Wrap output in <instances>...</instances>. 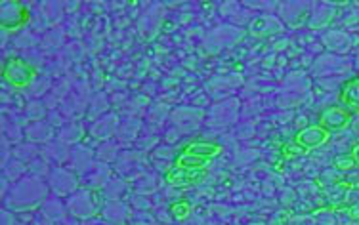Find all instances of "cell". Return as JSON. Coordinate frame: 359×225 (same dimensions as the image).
<instances>
[{
	"label": "cell",
	"mask_w": 359,
	"mask_h": 225,
	"mask_svg": "<svg viewBox=\"0 0 359 225\" xmlns=\"http://www.w3.org/2000/svg\"><path fill=\"white\" fill-rule=\"evenodd\" d=\"M340 102L344 103L348 109L359 113V79L348 81L340 90Z\"/></svg>",
	"instance_id": "52a82bcc"
},
{
	"label": "cell",
	"mask_w": 359,
	"mask_h": 225,
	"mask_svg": "<svg viewBox=\"0 0 359 225\" xmlns=\"http://www.w3.org/2000/svg\"><path fill=\"white\" fill-rule=\"evenodd\" d=\"M329 137H331V132H329V130L323 128L321 124H311V126H306V128L298 130L297 136H294V142H297L300 147H304L306 151H311L327 144Z\"/></svg>",
	"instance_id": "3957f363"
},
{
	"label": "cell",
	"mask_w": 359,
	"mask_h": 225,
	"mask_svg": "<svg viewBox=\"0 0 359 225\" xmlns=\"http://www.w3.org/2000/svg\"><path fill=\"white\" fill-rule=\"evenodd\" d=\"M348 123H350V115L344 109H340V107H329V109H325L321 113V123L319 124L331 132V130L344 128V126H348Z\"/></svg>",
	"instance_id": "5b68a950"
},
{
	"label": "cell",
	"mask_w": 359,
	"mask_h": 225,
	"mask_svg": "<svg viewBox=\"0 0 359 225\" xmlns=\"http://www.w3.org/2000/svg\"><path fill=\"white\" fill-rule=\"evenodd\" d=\"M29 20V10L20 0H4L0 4V27L4 31H15L25 25Z\"/></svg>",
	"instance_id": "7a4b0ae2"
},
{
	"label": "cell",
	"mask_w": 359,
	"mask_h": 225,
	"mask_svg": "<svg viewBox=\"0 0 359 225\" xmlns=\"http://www.w3.org/2000/svg\"><path fill=\"white\" fill-rule=\"evenodd\" d=\"M283 153H285V157H287V158H297V157H302V155H306L308 151H306L304 147H300V145L294 142V144L285 145Z\"/></svg>",
	"instance_id": "7c38bea8"
},
{
	"label": "cell",
	"mask_w": 359,
	"mask_h": 225,
	"mask_svg": "<svg viewBox=\"0 0 359 225\" xmlns=\"http://www.w3.org/2000/svg\"><path fill=\"white\" fill-rule=\"evenodd\" d=\"M350 187H352V191H359V179H358V182H353Z\"/></svg>",
	"instance_id": "9a60e30c"
},
{
	"label": "cell",
	"mask_w": 359,
	"mask_h": 225,
	"mask_svg": "<svg viewBox=\"0 0 359 225\" xmlns=\"http://www.w3.org/2000/svg\"><path fill=\"white\" fill-rule=\"evenodd\" d=\"M344 182V177L340 174V170H325L323 174H319L318 177V185L319 187H325V189H329V187H334V185H339Z\"/></svg>",
	"instance_id": "ba28073f"
},
{
	"label": "cell",
	"mask_w": 359,
	"mask_h": 225,
	"mask_svg": "<svg viewBox=\"0 0 359 225\" xmlns=\"http://www.w3.org/2000/svg\"><path fill=\"white\" fill-rule=\"evenodd\" d=\"M352 157H353V161H355V164H358V166H359V144H358V145H353Z\"/></svg>",
	"instance_id": "5bb4252c"
},
{
	"label": "cell",
	"mask_w": 359,
	"mask_h": 225,
	"mask_svg": "<svg viewBox=\"0 0 359 225\" xmlns=\"http://www.w3.org/2000/svg\"><path fill=\"white\" fill-rule=\"evenodd\" d=\"M353 166H358L355 161H353L352 153H344V155H339V157L334 158V168L340 172H346V170H352Z\"/></svg>",
	"instance_id": "8fae6325"
},
{
	"label": "cell",
	"mask_w": 359,
	"mask_h": 225,
	"mask_svg": "<svg viewBox=\"0 0 359 225\" xmlns=\"http://www.w3.org/2000/svg\"><path fill=\"white\" fill-rule=\"evenodd\" d=\"M186 153L195 155V157L205 158V161H212L222 153V147L215 142H194L186 147Z\"/></svg>",
	"instance_id": "8992f818"
},
{
	"label": "cell",
	"mask_w": 359,
	"mask_h": 225,
	"mask_svg": "<svg viewBox=\"0 0 359 225\" xmlns=\"http://www.w3.org/2000/svg\"><path fill=\"white\" fill-rule=\"evenodd\" d=\"M348 214H350V218L359 219V203H353V205L350 206V210H348Z\"/></svg>",
	"instance_id": "4fadbf2b"
},
{
	"label": "cell",
	"mask_w": 359,
	"mask_h": 225,
	"mask_svg": "<svg viewBox=\"0 0 359 225\" xmlns=\"http://www.w3.org/2000/svg\"><path fill=\"white\" fill-rule=\"evenodd\" d=\"M35 69L31 67L27 62H23L20 57H12V60H8L4 63V67H2V76H4V81L10 84V86H14V88H25L29 86L31 82L35 81Z\"/></svg>",
	"instance_id": "6da1fadb"
},
{
	"label": "cell",
	"mask_w": 359,
	"mask_h": 225,
	"mask_svg": "<svg viewBox=\"0 0 359 225\" xmlns=\"http://www.w3.org/2000/svg\"><path fill=\"white\" fill-rule=\"evenodd\" d=\"M207 163L208 161H205V158L189 155V153H186V151L176 158V166H184V168H207Z\"/></svg>",
	"instance_id": "9c48e42d"
},
{
	"label": "cell",
	"mask_w": 359,
	"mask_h": 225,
	"mask_svg": "<svg viewBox=\"0 0 359 225\" xmlns=\"http://www.w3.org/2000/svg\"><path fill=\"white\" fill-rule=\"evenodd\" d=\"M205 177H207V168H184V166L174 164V168H170L166 174V182L172 185L187 187V185L199 184Z\"/></svg>",
	"instance_id": "277c9868"
},
{
	"label": "cell",
	"mask_w": 359,
	"mask_h": 225,
	"mask_svg": "<svg viewBox=\"0 0 359 225\" xmlns=\"http://www.w3.org/2000/svg\"><path fill=\"white\" fill-rule=\"evenodd\" d=\"M170 214H172L174 219L189 218V214H191V205H189L187 200H178V203H174V205L170 206Z\"/></svg>",
	"instance_id": "30bf717a"
}]
</instances>
